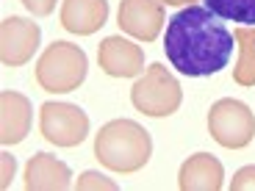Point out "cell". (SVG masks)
<instances>
[{"mask_svg": "<svg viewBox=\"0 0 255 191\" xmlns=\"http://www.w3.org/2000/svg\"><path fill=\"white\" fill-rule=\"evenodd\" d=\"M153 155V139L133 119H111L95 136V158L109 172L133 175Z\"/></svg>", "mask_w": 255, "mask_h": 191, "instance_id": "cell-2", "label": "cell"}, {"mask_svg": "<svg viewBox=\"0 0 255 191\" xmlns=\"http://www.w3.org/2000/svg\"><path fill=\"white\" fill-rule=\"evenodd\" d=\"M0 164H3V169H0V186L8 189V186H11L14 172H17V161H14L11 153H0Z\"/></svg>", "mask_w": 255, "mask_h": 191, "instance_id": "cell-18", "label": "cell"}, {"mask_svg": "<svg viewBox=\"0 0 255 191\" xmlns=\"http://www.w3.org/2000/svg\"><path fill=\"white\" fill-rule=\"evenodd\" d=\"M230 191H255V166H242L230 180Z\"/></svg>", "mask_w": 255, "mask_h": 191, "instance_id": "cell-17", "label": "cell"}, {"mask_svg": "<svg viewBox=\"0 0 255 191\" xmlns=\"http://www.w3.org/2000/svg\"><path fill=\"white\" fill-rule=\"evenodd\" d=\"M233 39L239 45V61L233 67V81L239 86H255V25L253 28H236Z\"/></svg>", "mask_w": 255, "mask_h": 191, "instance_id": "cell-14", "label": "cell"}, {"mask_svg": "<svg viewBox=\"0 0 255 191\" xmlns=\"http://www.w3.org/2000/svg\"><path fill=\"white\" fill-rule=\"evenodd\" d=\"M180 191H219L225 186L222 161L211 153H194L180 164L178 172Z\"/></svg>", "mask_w": 255, "mask_h": 191, "instance_id": "cell-11", "label": "cell"}, {"mask_svg": "<svg viewBox=\"0 0 255 191\" xmlns=\"http://www.w3.org/2000/svg\"><path fill=\"white\" fill-rule=\"evenodd\" d=\"M86 53L72 42H53L36 61V83L42 92L67 95L75 92L86 78Z\"/></svg>", "mask_w": 255, "mask_h": 191, "instance_id": "cell-3", "label": "cell"}, {"mask_svg": "<svg viewBox=\"0 0 255 191\" xmlns=\"http://www.w3.org/2000/svg\"><path fill=\"white\" fill-rule=\"evenodd\" d=\"M31 100L19 92H0V141L3 147L19 144L31 133Z\"/></svg>", "mask_w": 255, "mask_h": 191, "instance_id": "cell-10", "label": "cell"}, {"mask_svg": "<svg viewBox=\"0 0 255 191\" xmlns=\"http://www.w3.org/2000/svg\"><path fill=\"white\" fill-rule=\"evenodd\" d=\"M164 3L158 0H122L117 25L139 42H155L164 28Z\"/></svg>", "mask_w": 255, "mask_h": 191, "instance_id": "cell-8", "label": "cell"}, {"mask_svg": "<svg viewBox=\"0 0 255 191\" xmlns=\"http://www.w3.org/2000/svg\"><path fill=\"white\" fill-rule=\"evenodd\" d=\"M39 133L56 147H78L89 136V116L72 102H42Z\"/></svg>", "mask_w": 255, "mask_h": 191, "instance_id": "cell-6", "label": "cell"}, {"mask_svg": "<svg viewBox=\"0 0 255 191\" xmlns=\"http://www.w3.org/2000/svg\"><path fill=\"white\" fill-rule=\"evenodd\" d=\"M72 186L70 166L56 155L36 153L25 164V189L28 191H67Z\"/></svg>", "mask_w": 255, "mask_h": 191, "instance_id": "cell-12", "label": "cell"}, {"mask_svg": "<svg viewBox=\"0 0 255 191\" xmlns=\"http://www.w3.org/2000/svg\"><path fill=\"white\" fill-rule=\"evenodd\" d=\"M233 33L205 6H186L166 22L164 50L175 70L186 78L222 72L233 56Z\"/></svg>", "mask_w": 255, "mask_h": 191, "instance_id": "cell-1", "label": "cell"}, {"mask_svg": "<svg viewBox=\"0 0 255 191\" xmlns=\"http://www.w3.org/2000/svg\"><path fill=\"white\" fill-rule=\"evenodd\" d=\"M109 19V0H64L61 28L78 36H92Z\"/></svg>", "mask_w": 255, "mask_h": 191, "instance_id": "cell-13", "label": "cell"}, {"mask_svg": "<svg viewBox=\"0 0 255 191\" xmlns=\"http://www.w3.org/2000/svg\"><path fill=\"white\" fill-rule=\"evenodd\" d=\"M39 31L36 22L25 17H6L0 22V61L3 67H22L39 50Z\"/></svg>", "mask_w": 255, "mask_h": 191, "instance_id": "cell-7", "label": "cell"}, {"mask_svg": "<svg viewBox=\"0 0 255 191\" xmlns=\"http://www.w3.org/2000/svg\"><path fill=\"white\" fill-rule=\"evenodd\" d=\"M164 6H194V0H158Z\"/></svg>", "mask_w": 255, "mask_h": 191, "instance_id": "cell-20", "label": "cell"}, {"mask_svg": "<svg viewBox=\"0 0 255 191\" xmlns=\"http://www.w3.org/2000/svg\"><path fill=\"white\" fill-rule=\"evenodd\" d=\"M19 3H22L33 17H47V14H53V8H56V0H19Z\"/></svg>", "mask_w": 255, "mask_h": 191, "instance_id": "cell-19", "label": "cell"}, {"mask_svg": "<svg viewBox=\"0 0 255 191\" xmlns=\"http://www.w3.org/2000/svg\"><path fill=\"white\" fill-rule=\"evenodd\" d=\"M78 191H117V183L100 172H83L75 183Z\"/></svg>", "mask_w": 255, "mask_h": 191, "instance_id": "cell-16", "label": "cell"}, {"mask_svg": "<svg viewBox=\"0 0 255 191\" xmlns=\"http://www.w3.org/2000/svg\"><path fill=\"white\" fill-rule=\"evenodd\" d=\"M208 133L225 150H244L255 139V114L242 100L222 97L208 111Z\"/></svg>", "mask_w": 255, "mask_h": 191, "instance_id": "cell-5", "label": "cell"}, {"mask_svg": "<svg viewBox=\"0 0 255 191\" xmlns=\"http://www.w3.org/2000/svg\"><path fill=\"white\" fill-rule=\"evenodd\" d=\"M205 8H211L219 19L255 25V0H205Z\"/></svg>", "mask_w": 255, "mask_h": 191, "instance_id": "cell-15", "label": "cell"}, {"mask_svg": "<svg viewBox=\"0 0 255 191\" xmlns=\"http://www.w3.org/2000/svg\"><path fill=\"white\" fill-rule=\"evenodd\" d=\"M130 102L133 108L144 116H172L183 102V89L175 81V75L166 70L164 64H150L144 70V75L133 83L130 89Z\"/></svg>", "mask_w": 255, "mask_h": 191, "instance_id": "cell-4", "label": "cell"}, {"mask_svg": "<svg viewBox=\"0 0 255 191\" xmlns=\"http://www.w3.org/2000/svg\"><path fill=\"white\" fill-rule=\"evenodd\" d=\"M97 64L111 78H136L144 72V50L125 36H106L97 47Z\"/></svg>", "mask_w": 255, "mask_h": 191, "instance_id": "cell-9", "label": "cell"}]
</instances>
